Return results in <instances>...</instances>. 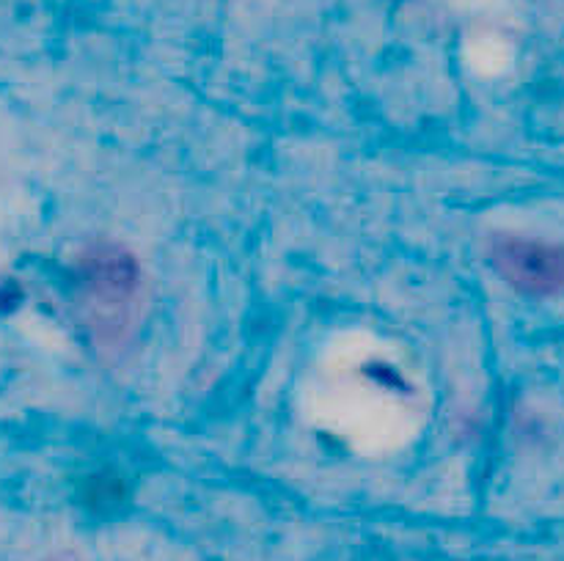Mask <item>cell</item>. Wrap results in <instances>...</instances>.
Returning a JSON list of instances; mask_svg holds the SVG:
<instances>
[{
	"instance_id": "7a4b0ae2",
	"label": "cell",
	"mask_w": 564,
	"mask_h": 561,
	"mask_svg": "<svg viewBox=\"0 0 564 561\" xmlns=\"http://www.w3.org/2000/svg\"><path fill=\"white\" fill-rule=\"evenodd\" d=\"M83 280L97 306L119 308L124 306L135 289V264L132 256L119 253L116 248H102L83 262Z\"/></svg>"
},
{
	"instance_id": "6da1fadb",
	"label": "cell",
	"mask_w": 564,
	"mask_h": 561,
	"mask_svg": "<svg viewBox=\"0 0 564 561\" xmlns=\"http://www.w3.org/2000/svg\"><path fill=\"white\" fill-rule=\"evenodd\" d=\"M496 270L523 295H556L564 289V248L521 237H501L490 251Z\"/></svg>"
}]
</instances>
